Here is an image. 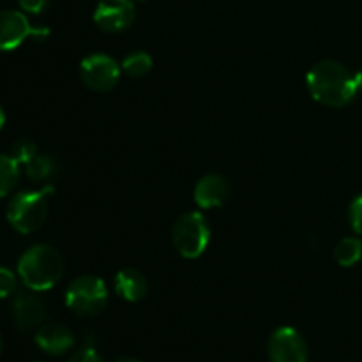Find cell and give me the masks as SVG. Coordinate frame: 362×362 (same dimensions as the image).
Segmentation results:
<instances>
[{"mask_svg": "<svg viewBox=\"0 0 362 362\" xmlns=\"http://www.w3.org/2000/svg\"><path fill=\"white\" fill-rule=\"evenodd\" d=\"M37 154V145L32 140H28V138H20V140H16L11 145L9 156L18 163V165H27V163H30Z\"/></svg>", "mask_w": 362, "mask_h": 362, "instance_id": "cell-18", "label": "cell"}, {"mask_svg": "<svg viewBox=\"0 0 362 362\" xmlns=\"http://www.w3.org/2000/svg\"><path fill=\"white\" fill-rule=\"evenodd\" d=\"M306 83L315 101L331 108H343L357 95L356 76L334 60L315 64L308 73Z\"/></svg>", "mask_w": 362, "mask_h": 362, "instance_id": "cell-1", "label": "cell"}, {"mask_svg": "<svg viewBox=\"0 0 362 362\" xmlns=\"http://www.w3.org/2000/svg\"><path fill=\"white\" fill-rule=\"evenodd\" d=\"M267 354L271 362H308L310 349L304 336L297 329L283 325L269 338Z\"/></svg>", "mask_w": 362, "mask_h": 362, "instance_id": "cell-8", "label": "cell"}, {"mask_svg": "<svg viewBox=\"0 0 362 362\" xmlns=\"http://www.w3.org/2000/svg\"><path fill=\"white\" fill-rule=\"evenodd\" d=\"M55 187L46 186L39 191H20L7 204V221L16 232L34 233L48 216V198Z\"/></svg>", "mask_w": 362, "mask_h": 362, "instance_id": "cell-3", "label": "cell"}, {"mask_svg": "<svg viewBox=\"0 0 362 362\" xmlns=\"http://www.w3.org/2000/svg\"><path fill=\"white\" fill-rule=\"evenodd\" d=\"M230 194V184L219 173H207L194 186V202L200 209L221 207Z\"/></svg>", "mask_w": 362, "mask_h": 362, "instance_id": "cell-12", "label": "cell"}, {"mask_svg": "<svg viewBox=\"0 0 362 362\" xmlns=\"http://www.w3.org/2000/svg\"><path fill=\"white\" fill-rule=\"evenodd\" d=\"M0 354H2V338H0Z\"/></svg>", "mask_w": 362, "mask_h": 362, "instance_id": "cell-26", "label": "cell"}, {"mask_svg": "<svg viewBox=\"0 0 362 362\" xmlns=\"http://www.w3.org/2000/svg\"><path fill=\"white\" fill-rule=\"evenodd\" d=\"M120 69L131 78H141L152 69V57L147 52H131L120 62Z\"/></svg>", "mask_w": 362, "mask_h": 362, "instance_id": "cell-17", "label": "cell"}, {"mask_svg": "<svg viewBox=\"0 0 362 362\" xmlns=\"http://www.w3.org/2000/svg\"><path fill=\"white\" fill-rule=\"evenodd\" d=\"M356 76V85H357V92H362V69L359 71V73L354 74Z\"/></svg>", "mask_w": 362, "mask_h": 362, "instance_id": "cell-23", "label": "cell"}, {"mask_svg": "<svg viewBox=\"0 0 362 362\" xmlns=\"http://www.w3.org/2000/svg\"><path fill=\"white\" fill-rule=\"evenodd\" d=\"M67 362H105V359L99 356L98 350L87 346V349H81L78 352H74Z\"/></svg>", "mask_w": 362, "mask_h": 362, "instance_id": "cell-21", "label": "cell"}, {"mask_svg": "<svg viewBox=\"0 0 362 362\" xmlns=\"http://www.w3.org/2000/svg\"><path fill=\"white\" fill-rule=\"evenodd\" d=\"M349 223L356 233L362 235V193L357 194L349 207Z\"/></svg>", "mask_w": 362, "mask_h": 362, "instance_id": "cell-20", "label": "cell"}, {"mask_svg": "<svg viewBox=\"0 0 362 362\" xmlns=\"http://www.w3.org/2000/svg\"><path fill=\"white\" fill-rule=\"evenodd\" d=\"M115 292L129 303H140L148 293V281L138 269H122L113 279Z\"/></svg>", "mask_w": 362, "mask_h": 362, "instance_id": "cell-13", "label": "cell"}, {"mask_svg": "<svg viewBox=\"0 0 362 362\" xmlns=\"http://www.w3.org/2000/svg\"><path fill=\"white\" fill-rule=\"evenodd\" d=\"M136 7L133 0H101L94 11V23L108 34H119L133 25Z\"/></svg>", "mask_w": 362, "mask_h": 362, "instance_id": "cell-9", "label": "cell"}, {"mask_svg": "<svg viewBox=\"0 0 362 362\" xmlns=\"http://www.w3.org/2000/svg\"><path fill=\"white\" fill-rule=\"evenodd\" d=\"M57 161L48 154H37L25 165V173L32 182H48L57 175Z\"/></svg>", "mask_w": 362, "mask_h": 362, "instance_id": "cell-14", "label": "cell"}, {"mask_svg": "<svg viewBox=\"0 0 362 362\" xmlns=\"http://www.w3.org/2000/svg\"><path fill=\"white\" fill-rule=\"evenodd\" d=\"M4 124H6V115H4V110L0 108V129L4 127Z\"/></svg>", "mask_w": 362, "mask_h": 362, "instance_id": "cell-25", "label": "cell"}, {"mask_svg": "<svg viewBox=\"0 0 362 362\" xmlns=\"http://www.w3.org/2000/svg\"><path fill=\"white\" fill-rule=\"evenodd\" d=\"M334 258L341 267H352L362 258V240L357 237H345L334 250Z\"/></svg>", "mask_w": 362, "mask_h": 362, "instance_id": "cell-15", "label": "cell"}, {"mask_svg": "<svg viewBox=\"0 0 362 362\" xmlns=\"http://www.w3.org/2000/svg\"><path fill=\"white\" fill-rule=\"evenodd\" d=\"M172 240L177 253L184 258L202 257L211 243V226L202 212H186L173 223Z\"/></svg>", "mask_w": 362, "mask_h": 362, "instance_id": "cell-4", "label": "cell"}, {"mask_svg": "<svg viewBox=\"0 0 362 362\" xmlns=\"http://www.w3.org/2000/svg\"><path fill=\"white\" fill-rule=\"evenodd\" d=\"M108 304V288L99 276H80L66 292V306L78 317H95Z\"/></svg>", "mask_w": 362, "mask_h": 362, "instance_id": "cell-5", "label": "cell"}, {"mask_svg": "<svg viewBox=\"0 0 362 362\" xmlns=\"http://www.w3.org/2000/svg\"><path fill=\"white\" fill-rule=\"evenodd\" d=\"M18 288V278L13 271L7 267H0V299L16 293Z\"/></svg>", "mask_w": 362, "mask_h": 362, "instance_id": "cell-19", "label": "cell"}, {"mask_svg": "<svg viewBox=\"0 0 362 362\" xmlns=\"http://www.w3.org/2000/svg\"><path fill=\"white\" fill-rule=\"evenodd\" d=\"M64 274V258L48 244L28 247L18 260V276L28 290L45 292L55 286Z\"/></svg>", "mask_w": 362, "mask_h": 362, "instance_id": "cell-2", "label": "cell"}, {"mask_svg": "<svg viewBox=\"0 0 362 362\" xmlns=\"http://www.w3.org/2000/svg\"><path fill=\"white\" fill-rule=\"evenodd\" d=\"M35 345L49 356H64L74 346V334L67 325L48 322L35 332Z\"/></svg>", "mask_w": 362, "mask_h": 362, "instance_id": "cell-11", "label": "cell"}, {"mask_svg": "<svg viewBox=\"0 0 362 362\" xmlns=\"http://www.w3.org/2000/svg\"><path fill=\"white\" fill-rule=\"evenodd\" d=\"M11 317L18 331H32L41 327L46 317V304L39 296L32 292H18L11 304Z\"/></svg>", "mask_w": 362, "mask_h": 362, "instance_id": "cell-10", "label": "cell"}, {"mask_svg": "<svg viewBox=\"0 0 362 362\" xmlns=\"http://www.w3.org/2000/svg\"><path fill=\"white\" fill-rule=\"evenodd\" d=\"M18 2H20L21 9L30 14L42 13L49 6V0H18Z\"/></svg>", "mask_w": 362, "mask_h": 362, "instance_id": "cell-22", "label": "cell"}, {"mask_svg": "<svg viewBox=\"0 0 362 362\" xmlns=\"http://www.w3.org/2000/svg\"><path fill=\"white\" fill-rule=\"evenodd\" d=\"M120 64L106 53H92L80 64V78L85 87L95 92H108L120 80Z\"/></svg>", "mask_w": 362, "mask_h": 362, "instance_id": "cell-6", "label": "cell"}, {"mask_svg": "<svg viewBox=\"0 0 362 362\" xmlns=\"http://www.w3.org/2000/svg\"><path fill=\"white\" fill-rule=\"evenodd\" d=\"M115 362H140V361L133 359V357H120V359H117Z\"/></svg>", "mask_w": 362, "mask_h": 362, "instance_id": "cell-24", "label": "cell"}, {"mask_svg": "<svg viewBox=\"0 0 362 362\" xmlns=\"http://www.w3.org/2000/svg\"><path fill=\"white\" fill-rule=\"evenodd\" d=\"M20 180V165L11 156L0 154V198L7 197Z\"/></svg>", "mask_w": 362, "mask_h": 362, "instance_id": "cell-16", "label": "cell"}, {"mask_svg": "<svg viewBox=\"0 0 362 362\" xmlns=\"http://www.w3.org/2000/svg\"><path fill=\"white\" fill-rule=\"evenodd\" d=\"M49 35V28L34 27L21 11H0V49L11 52L16 49L27 37L45 41Z\"/></svg>", "mask_w": 362, "mask_h": 362, "instance_id": "cell-7", "label": "cell"}]
</instances>
